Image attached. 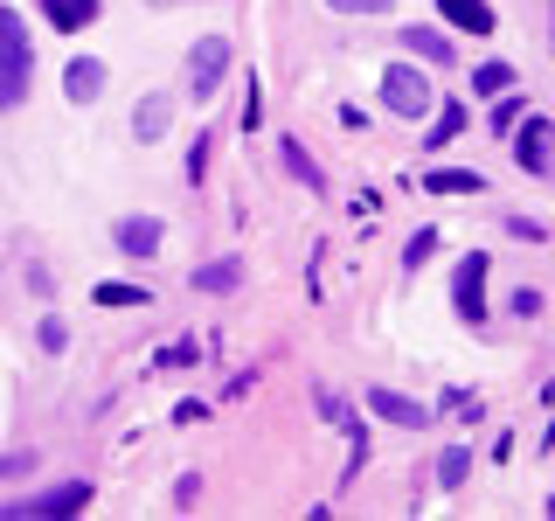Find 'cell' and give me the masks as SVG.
Here are the masks:
<instances>
[{"label":"cell","mask_w":555,"mask_h":521,"mask_svg":"<svg viewBox=\"0 0 555 521\" xmlns=\"http://www.w3.org/2000/svg\"><path fill=\"white\" fill-rule=\"evenodd\" d=\"M195 361V341H173V347H160V369H188Z\"/></svg>","instance_id":"obj_26"},{"label":"cell","mask_w":555,"mask_h":521,"mask_svg":"<svg viewBox=\"0 0 555 521\" xmlns=\"http://www.w3.org/2000/svg\"><path fill=\"white\" fill-rule=\"evenodd\" d=\"M465 473H473V452H465V445H444V459H438V486L451 494V486H465Z\"/></svg>","instance_id":"obj_18"},{"label":"cell","mask_w":555,"mask_h":521,"mask_svg":"<svg viewBox=\"0 0 555 521\" xmlns=\"http://www.w3.org/2000/svg\"><path fill=\"white\" fill-rule=\"evenodd\" d=\"M369 410L382 417V424H396V431H424V424H430V410L416 404V396H396V390H375Z\"/></svg>","instance_id":"obj_7"},{"label":"cell","mask_w":555,"mask_h":521,"mask_svg":"<svg viewBox=\"0 0 555 521\" xmlns=\"http://www.w3.org/2000/svg\"><path fill=\"white\" fill-rule=\"evenodd\" d=\"M91 300H98L104 313H112V306H153V292H146V285H118V278H104Z\"/></svg>","instance_id":"obj_16"},{"label":"cell","mask_w":555,"mask_h":521,"mask_svg":"<svg viewBox=\"0 0 555 521\" xmlns=\"http://www.w3.org/2000/svg\"><path fill=\"white\" fill-rule=\"evenodd\" d=\"M42 14H49V28H56V35H77V28L98 22V0H42Z\"/></svg>","instance_id":"obj_12"},{"label":"cell","mask_w":555,"mask_h":521,"mask_svg":"<svg viewBox=\"0 0 555 521\" xmlns=\"http://www.w3.org/2000/svg\"><path fill=\"white\" fill-rule=\"evenodd\" d=\"M459 126H465V112H459V104H444V112L430 118V147H444V139H459Z\"/></svg>","instance_id":"obj_20"},{"label":"cell","mask_w":555,"mask_h":521,"mask_svg":"<svg viewBox=\"0 0 555 521\" xmlns=\"http://www.w3.org/2000/svg\"><path fill=\"white\" fill-rule=\"evenodd\" d=\"M403 49L424 63H451V35H438V28H403Z\"/></svg>","instance_id":"obj_15"},{"label":"cell","mask_w":555,"mask_h":521,"mask_svg":"<svg viewBox=\"0 0 555 521\" xmlns=\"http://www.w3.org/2000/svg\"><path fill=\"white\" fill-rule=\"evenodd\" d=\"M430 251H438V230H416V237H410V251H403V265L416 271V265H424Z\"/></svg>","instance_id":"obj_23"},{"label":"cell","mask_w":555,"mask_h":521,"mask_svg":"<svg viewBox=\"0 0 555 521\" xmlns=\"http://www.w3.org/2000/svg\"><path fill=\"white\" fill-rule=\"evenodd\" d=\"M507 313H514V320H542V292H534V285H520L514 300H507Z\"/></svg>","instance_id":"obj_21"},{"label":"cell","mask_w":555,"mask_h":521,"mask_svg":"<svg viewBox=\"0 0 555 521\" xmlns=\"http://www.w3.org/2000/svg\"><path fill=\"white\" fill-rule=\"evenodd\" d=\"M278 161H285V174H292L299 188H312V195H326V174L312 167V153L299 147V139H278Z\"/></svg>","instance_id":"obj_11"},{"label":"cell","mask_w":555,"mask_h":521,"mask_svg":"<svg viewBox=\"0 0 555 521\" xmlns=\"http://www.w3.org/2000/svg\"><path fill=\"white\" fill-rule=\"evenodd\" d=\"M334 14H389V0H326Z\"/></svg>","instance_id":"obj_25"},{"label":"cell","mask_w":555,"mask_h":521,"mask_svg":"<svg viewBox=\"0 0 555 521\" xmlns=\"http://www.w3.org/2000/svg\"><path fill=\"white\" fill-rule=\"evenodd\" d=\"M438 14L465 35H493V8H486V0H438Z\"/></svg>","instance_id":"obj_13"},{"label":"cell","mask_w":555,"mask_h":521,"mask_svg":"<svg viewBox=\"0 0 555 521\" xmlns=\"http://www.w3.org/2000/svg\"><path fill=\"white\" fill-rule=\"evenodd\" d=\"M222 77H230V42L222 35H202L195 42V56H188V98H216L222 91Z\"/></svg>","instance_id":"obj_3"},{"label":"cell","mask_w":555,"mask_h":521,"mask_svg":"<svg viewBox=\"0 0 555 521\" xmlns=\"http://www.w3.org/2000/svg\"><path fill=\"white\" fill-rule=\"evenodd\" d=\"M35 466V452H8V459H0V480H14V473H28Z\"/></svg>","instance_id":"obj_27"},{"label":"cell","mask_w":555,"mask_h":521,"mask_svg":"<svg viewBox=\"0 0 555 521\" xmlns=\"http://www.w3.org/2000/svg\"><path fill=\"white\" fill-rule=\"evenodd\" d=\"M424 188H430V195H486V181H479V174H465V167H430Z\"/></svg>","instance_id":"obj_14"},{"label":"cell","mask_w":555,"mask_h":521,"mask_svg":"<svg viewBox=\"0 0 555 521\" xmlns=\"http://www.w3.org/2000/svg\"><path fill=\"white\" fill-rule=\"evenodd\" d=\"M83 508H91V480H63V486H42V494L0 500L8 521H49V514H83Z\"/></svg>","instance_id":"obj_2"},{"label":"cell","mask_w":555,"mask_h":521,"mask_svg":"<svg viewBox=\"0 0 555 521\" xmlns=\"http://www.w3.org/2000/svg\"><path fill=\"white\" fill-rule=\"evenodd\" d=\"M236 278H243V265H236V257H222V265H202L195 271V292H236Z\"/></svg>","instance_id":"obj_17"},{"label":"cell","mask_w":555,"mask_h":521,"mask_svg":"<svg viewBox=\"0 0 555 521\" xmlns=\"http://www.w3.org/2000/svg\"><path fill=\"white\" fill-rule=\"evenodd\" d=\"M35 341H42V347H49V355H63V347H69V327L56 320V313H49V320H42V327H35Z\"/></svg>","instance_id":"obj_22"},{"label":"cell","mask_w":555,"mask_h":521,"mask_svg":"<svg viewBox=\"0 0 555 521\" xmlns=\"http://www.w3.org/2000/svg\"><path fill=\"white\" fill-rule=\"evenodd\" d=\"M514 118H520V98L500 91V104H493V132H514Z\"/></svg>","instance_id":"obj_24"},{"label":"cell","mask_w":555,"mask_h":521,"mask_svg":"<svg viewBox=\"0 0 555 521\" xmlns=\"http://www.w3.org/2000/svg\"><path fill=\"white\" fill-rule=\"evenodd\" d=\"M382 98H389V112L416 118V112H430V77L416 63H389L382 69Z\"/></svg>","instance_id":"obj_4"},{"label":"cell","mask_w":555,"mask_h":521,"mask_svg":"<svg viewBox=\"0 0 555 521\" xmlns=\"http://www.w3.org/2000/svg\"><path fill=\"white\" fill-rule=\"evenodd\" d=\"M514 126H520L514 132V161L528 167V174H548L555 167V126H548V118H528V112H520Z\"/></svg>","instance_id":"obj_5"},{"label":"cell","mask_w":555,"mask_h":521,"mask_svg":"<svg viewBox=\"0 0 555 521\" xmlns=\"http://www.w3.org/2000/svg\"><path fill=\"white\" fill-rule=\"evenodd\" d=\"M473 84H479V91H486V98H500V91H514V63H479V77H473Z\"/></svg>","instance_id":"obj_19"},{"label":"cell","mask_w":555,"mask_h":521,"mask_svg":"<svg viewBox=\"0 0 555 521\" xmlns=\"http://www.w3.org/2000/svg\"><path fill=\"white\" fill-rule=\"evenodd\" d=\"M167 126H173V98H167V91H146V98H139V112H132L139 147H153V139H160Z\"/></svg>","instance_id":"obj_9"},{"label":"cell","mask_w":555,"mask_h":521,"mask_svg":"<svg viewBox=\"0 0 555 521\" xmlns=\"http://www.w3.org/2000/svg\"><path fill=\"white\" fill-rule=\"evenodd\" d=\"M28 77H35L28 22H22V8H8V0H0V112H14V104L28 98Z\"/></svg>","instance_id":"obj_1"},{"label":"cell","mask_w":555,"mask_h":521,"mask_svg":"<svg viewBox=\"0 0 555 521\" xmlns=\"http://www.w3.org/2000/svg\"><path fill=\"white\" fill-rule=\"evenodd\" d=\"M451 306H459V320H486V257H459V278H451Z\"/></svg>","instance_id":"obj_6"},{"label":"cell","mask_w":555,"mask_h":521,"mask_svg":"<svg viewBox=\"0 0 555 521\" xmlns=\"http://www.w3.org/2000/svg\"><path fill=\"white\" fill-rule=\"evenodd\" d=\"M63 91H69V104H98L104 98V63L98 56H77L63 69Z\"/></svg>","instance_id":"obj_10"},{"label":"cell","mask_w":555,"mask_h":521,"mask_svg":"<svg viewBox=\"0 0 555 521\" xmlns=\"http://www.w3.org/2000/svg\"><path fill=\"white\" fill-rule=\"evenodd\" d=\"M160 243H167V230L153 216H126V223H118V251H126V257H160Z\"/></svg>","instance_id":"obj_8"}]
</instances>
